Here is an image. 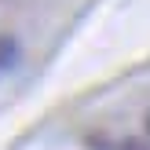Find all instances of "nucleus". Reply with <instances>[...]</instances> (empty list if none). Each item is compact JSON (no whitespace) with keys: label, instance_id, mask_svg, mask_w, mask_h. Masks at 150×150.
Wrapping results in <instances>:
<instances>
[{"label":"nucleus","instance_id":"7ed1b4c3","mask_svg":"<svg viewBox=\"0 0 150 150\" xmlns=\"http://www.w3.org/2000/svg\"><path fill=\"white\" fill-rule=\"evenodd\" d=\"M146 132H150V121H146Z\"/></svg>","mask_w":150,"mask_h":150},{"label":"nucleus","instance_id":"f03ea898","mask_svg":"<svg viewBox=\"0 0 150 150\" xmlns=\"http://www.w3.org/2000/svg\"><path fill=\"white\" fill-rule=\"evenodd\" d=\"M121 150H146V146L139 143V139H125V143H121Z\"/></svg>","mask_w":150,"mask_h":150},{"label":"nucleus","instance_id":"f257e3e1","mask_svg":"<svg viewBox=\"0 0 150 150\" xmlns=\"http://www.w3.org/2000/svg\"><path fill=\"white\" fill-rule=\"evenodd\" d=\"M15 59H18V44H15V37L0 33V70L15 66Z\"/></svg>","mask_w":150,"mask_h":150}]
</instances>
